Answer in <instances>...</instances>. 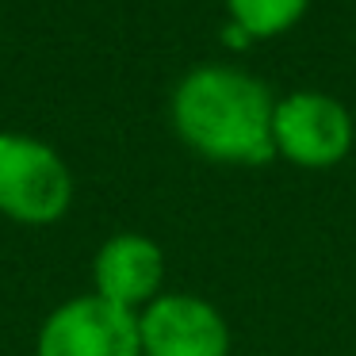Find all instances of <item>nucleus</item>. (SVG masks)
Listing matches in <instances>:
<instances>
[{
  "label": "nucleus",
  "instance_id": "f257e3e1",
  "mask_svg": "<svg viewBox=\"0 0 356 356\" xmlns=\"http://www.w3.org/2000/svg\"><path fill=\"white\" fill-rule=\"evenodd\" d=\"M276 100L257 77L234 65H200L172 92V127L207 161L261 165L276 154Z\"/></svg>",
  "mask_w": 356,
  "mask_h": 356
},
{
  "label": "nucleus",
  "instance_id": "f03ea898",
  "mask_svg": "<svg viewBox=\"0 0 356 356\" xmlns=\"http://www.w3.org/2000/svg\"><path fill=\"white\" fill-rule=\"evenodd\" d=\"M73 203V172L50 142L0 131V215L24 226H50Z\"/></svg>",
  "mask_w": 356,
  "mask_h": 356
},
{
  "label": "nucleus",
  "instance_id": "7ed1b4c3",
  "mask_svg": "<svg viewBox=\"0 0 356 356\" xmlns=\"http://www.w3.org/2000/svg\"><path fill=\"white\" fill-rule=\"evenodd\" d=\"M35 356H142L138 314L100 295H77L39 325Z\"/></svg>",
  "mask_w": 356,
  "mask_h": 356
},
{
  "label": "nucleus",
  "instance_id": "20e7f679",
  "mask_svg": "<svg viewBox=\"0 0 356 356\" xmlns=\"http://www.w3.org/2000/svg\"><path fill=\"white\" fill-rule=\"evenodd\" d=\"M356 127L341 100L325 92H295L276 104L272 115V142L276 154L302 169H330L345 161L353 149Z\"/></svg>",
  "mask_w": 356,
  "mask_h": 356
},
{
  "label": "nucleus",
  "instance_id": "39448f33",
  "mask_svg": "<svg viewBox=\"0 0 356 356\" xmlns=\"http://www.w3.org/2000/svg\"><path fill=\"white\" fill-rule=\"evenodd\" d=\"M142 356H226L230 325L200 295H157L138 310Z\"/></svg>",
  "mask_w": 356,
  "mask_h": 356
},
{
  "label": "nucleus",
  "instance_id": "423d86ee",
  "mask_svg": "<svg viewBox=\"0 0 356 356\" xmlns=\"http://www.w3.org/2000/svg\"><path fill=\"white\" fill-rule=\"evenodd\" d=\"M165 253L146 234H115L96 249L92 261V295L123 310H146L161 295Z\"/></svg>",
  "mask_w": 356,
  "mask_h": 356
},
{
  "label": "nucleus",
  "instance_id": "0eeeda50",
  "mask_svg": "<svg viewBox=\"0 0 356 356\" xmlns=\"http://www.w3.org/2000/svg\"><path fill=\"white\" fill-rule=\"evenodd\" d=\"M310 0H226L230 24L241 27L249 39H272L291 31L302 19Z\"/></svg>",
  "mask_w": 356,
  "mask_h": 356
}]
</instances>
